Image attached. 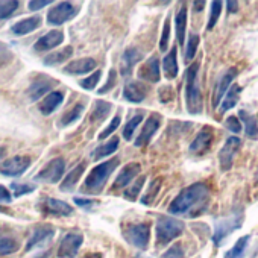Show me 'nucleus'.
I'll use <instances>...</instances> for the list:
<instances>
[{"instance_id":"nucleus-53","label":"nucleus","mask_w":258,"mask_h":258,"mask_svg":"<svg viewBox=\"0 0 258 258\" xmlns=\"http://www.w3.org/2000/svg\"><path fill=\"white\" fill-rule=\"evenodd\" d=\"M47 5H50V0H32V2H29V10L37 11V10H41Z\"/></svg>"},{"instance_id":"nucleus-27","label":"nucleus","mask_w":258,"mask_h":258,"mask_svg":"<svg viewBox=\"0 0 258 258\" xmlns=\"http://www.w3.org/2000/svg\"><path fill=\"white\" fill-rule=\"evenodd\" d=\"M163 70L167 79H175L178 75V61H176V49L173 47L170 53L163 61Z\"/></svg>"},{"instance_id":"nucleus-17","label":"nucleus","mask_w":258,"mask_h":258,"mask_svg":"<svg viewBox=\"0 0 258 258\" xmlns=\"http://www.w3.org/2000/svg\"><path fill=\"white\" fill-rule=\"evenodd\" d=\"M140 164L137 163H131V164H127L121 172L120 175L115 178V182L112 184V190H118V188H124L129 182H131L139 173H140Z\"/></svg>"},{"instance_id":"nucleus-34","label":"nucleus","mask_w":258,"mask_h":258,"mask_svg":"<svg viewBox=\"0 0 258 258\" xmlns=\"http://www.w3.org/2000/svg\"><path fill=\"white\" fill-rule=\"evenodd\" d=\"M19 8L17 0H2L0 2V20L10 19Z\"/></svg>"},{"instance_id":"nucleus-13","label":"nucleus","mask_w":258,"mask_h":258,"mask_svg":"<svg viewBox=\"0 0 258 258\" xmlns=\"http://www.w3.org/2000/svg\"><path fill=\"white\" fill-rule=\"evenodd\" d=\"M56 85V81L53 78H49V76H44V75H40L34 82L32 85L29 87V97L32 100H37L40 99L41 96H44L46 93H49L53 87Z\"/></svg>"},{"instance_id":"nucleus-31","label":"nucleus","mask_w":258,"mask_h":258,"mask_svg":"<svg viewBox=\"0 0 258 258\" xmlns=\"http://www.w3.org/2000/svg\"><path fill=\"white\" fill-rule=\"evenodd\" d=\"M72 55H73V49L69 46V47H64V49L59 50V52L50 53V55L44 59V64H46V66H56V64H61V62H64L66 59H69Z\"/></svg>"},{"instance_id":"nucleus-35","label":"nucleus","mask_w":258,"mask_h":258,"mask_svg":"<svg viewBox=\"0 0 258 258\" xmlns=\"http://www.w3.org/2000/svg\"><path fill=\"white\" fill-rule=\"evenodd\" d=\"M249 235H244V237H241L228 252H226V255H225V258H240L241 255H243V252H244V249H246V246H247V243H249Z\"/></svg>"},{"instance_id":"nucleus-45","label":"nucleus","mask_w":258,"mask_h":258,"mask_svg":"<svg viewBox=\"0 0 258 258\" xmlns=\"http://www.w3.org/2000/svg\"><path fill=\"white\" fill-rule=\"evenodd\" d=\"M118 124H120V115H115L114 118H112V121L108 124V127L105 129L103 133H100V136H99V140H105L106 137H109L115 129L118 127Z\"/></svg>"},{"instance_id":"nucleus-22","label":"nucleus","mask_w":258,"mask_h":258,"mask_svg":"<svg viewBox=\"0 0 258 258\" xmlns=\"http://www.w3.org/2000/svg\"><path fill=\"white\" fill-rule=\"evenodd\" d=\"M40 26H41V19L38 16H35V17H29V19L20 20L19 23H16L13 26V32L16 35H26V34L34 32Z\"/></svg>"},{"instance_id":"nucleus-20","label":"nucleus","mask_w":258,"mask_h":258,"mask_svg":"<svg viewBox=\"0 0 258 258\" xmlns=\"http://www.w3.org/2000/svg\"><path fill=\"white\" fill-rule=\"evenodd\" d=\"M94 69H96V61L93 58H82V59H76L67 64L64 67V72L67 75H84Z\"/></svg>"},{"instance_id":"nucleus-33","label":"nucleus","mask_w":258,"mask_h":258,"mask_svg":"<svg viewBox=\"0 0 258 258\" xmlns=\"http://www.w3.org/2000/svg\"><path fill=\"white\" fill-rule=\"evenodd\" d=\"M109 111H111V103L105 100H99L91 112V121H102L105 117H108Z\"/></svg>"},{"instance_id":"nucleus-21","label":"nucleus","mask_w":258,"mask_h":258,"mask_svg":"<svg viewBox=\"0 0 258 258\" xmlns=\"http://www.w3.org/2000/svg\"><path fill=\"white\" fill-rule=\"evenodd\" d=\"M62 100H64V93L62 91H52L38 103V108L44 115H49L62 103Z\"/></svg>"},{"instance_id":"nucleus-38","label":"nucleus","mask_w":258,"mask_h":258,"mask_svg":"<svg viewBox=\"0 0 258 258\" xmlns=\"http://www.w3.org/2000/svg\"><path fill=\"white\" fill-rule=\"evenodd\" d=\"M160 187H161V179H154L149 185V190L148 193L142 198V204L145 205H151L154 202V199L157 198L158 191H160Z\"/></svg>"},{"instance_id":"nucleus-25","label":"nucleus","mask_w":258,"mask_h":258,"mask_svg":"<svg viewBox=\"0 0 258 258\" xmlns=\"http://www.w3.org/2000/svg\"><path fill=\"white\" fill-rule=\"evenodd\" d=\"M235 70L234 69H231L228 73H225L223 76H222V79L219 81V85H217V90H216V96H214V99H213V105L216 106L219 102H220V99L225 96V93L229 90V85H231V82H232V79L235 78Z\"/></svg>"},{"instance_id":"nucleus-8","label":"nucleus","mask_w":258,"mask_h":258,"mask_svg":"<svg viewBox=\"0 0 258 258\" xmlns=\"http://www.w3.org/2000/svg\"><path fill=\"white\" fill-rule=\"evenodd\" d=\"M84 241V237L81 232H69L64 235V238L61 240V244H59V249H58V256L59 258H73L81 244Z\"/></svg>"},{"instance_id":"nucleus-43","label":"nucleus","mask_w":258,"mask_h":258,"mask_svg":"<svg viewBox=\"0 0 258 258\" xmlns=\"http://www.w3.org/2000/svg\"><path fill=\"white\" fill-rule=\"evenodd\" d=\"M100 76H102V72L97 70V72H94L91 76H88L87 79H82L79 84H81V87L85 88V90H93V88L97 85V82L100 81Z\"/></svg>"},{"instance_id":"nucleus-56","label":"nucleus","mask_w":258,"mask_h":258,"mask_svg":"<svg viewBox=\"0 0 258 258\" xmlns=\"http://www.w3.org/2000/svg\"><path fill=\"white\" fill-rule=\"evenodd\" d=\"M84 258H102V255H100V253H88V255H85Z\"/></svg>"},{"instance_id":"nucleus-15","label":"nucleus","mask_w":258,"mask_h":258,"mask_svg":"<svg viewBox=\"0 0 258 258\" xmlns=\"http://www.w3.org/2000/svg\"><path fill=\"white\" fill-rule=\"evenodd\" d=\"M62 41H64L62 31H50L35 43V50L37 52H47V50L59 46Z\"/></svg>"},{"instance_id":"nucleus-2","label":"nucleus","mask_w":258,"mask_h":258,"mask_svg":"<svg viewBox=\"0 0 258 258\" xmlns=\"http://www.w3.org/2000/svg\"><path fill=\"white\" fill-rule=\"evenodd\" d=\"M117 166H118V158H112L109 161H105L96 166L85 178V182L82 184L81 191H84L85 195H99L102 188L105 187L111 173L117 169Z\"/></svg>"},{"instance_id":"nucleus-55","label":"nucleus","mask_w":258,"mask_h":258,"mask_svg":"<svg viewBox=\"0 0 258 258\" xmlns=\"http://www.w3.org/2000/svg\"><path fill=\"white\" fill-rule=\"evenodd\" d=\"M226 5L229 7V11H231V13L237 11V8H235V7H238V4H235V2H228Z\"/></svg>"},{"instance_id":"nucleus-49","label":"nucleus","mask_w":258,"mask_h":258,"mask_svg":"<svg viewBox=\"0 0 258 258\" xmlns=\"http://www.w3.org/2000/svg\"><path fill=\"white\" fill-rule=\"evenodd\" d=\"M169 32H170V23H169V20H166L164 29H163V38L160 41V50H163V52L167 49V44H169Z\"/></svg>"},{"instance_id":"nucleus-6","label":"nucleus","mask_w":258,"mask_h":258,"mask_svg":"<svg viewBox=\"0 0 258 258\" xmlns=\"http://www.w3.org/2000/svg\"><path fill=\"white\" fill-rule=\"evenodd\" d=\"M79 13V8L75 7L70 2H62L59 5H56L55 8H52L47 14V22L49 25H62L66 22H69L70 19H73L76 14Z\"/></svg>"},{"instance_id":"nucleus-28","label":"nucleus","mask_w":258,"mask_h":258,"mask_svg":"<svg viewBox=\"0 0 258 258\" xmlns=\"http://www.w3.org/2000/svg\"><path fill=\"white\" fill-rule=\"evenodd\" d=\"M175 23H176V37H178V41H179V44L184 46V37H185V28H187V8L185 7H182L179 10V13L176 14Z\"/></svg>"},{"instance_id":"nucleus-59","label":"nucleus","mask_w":258,"mask_h":258,"mask_svg":"<svg viewBox=\"0 0 258 258\" xmlns=\"http://www.w3.org/2000/svg\"><path fill=\"white\" fill-rule=\"evenodd\" d=\"M139 258H143V256H139Z\"/></svg>"},{"instance_id":"nucleus-48","label":"nucleus","mask_w":258,"mask_h":258,"mask_svg":"<svg viewBox=\"0 0 258 258\" xmlns=\"http://www.w3.org/2000/svg\"><path fill=\"white\" fill-rule=\"evenodd\" d=\"M115 82H117V73H115V70H111V72H109V76H108V82L99 90V93H100V94H105L106 91H109V90L115 85Z\"/></svg>"},{"instance_id":"nucleus-37","label":"nucleus","mask_w":258,"mask_h":258,"mask_svg":"<svg viewBox=\"0 0 258 258\" xmlns=\"http://www.w3.org/2000/svg\"><path fill=\"white\" fill-rule=\"evenodd\" d=\"M82 111H84V105H82V103H76L73 108H70V109L62 115V118H61V124L67 126V124L73 123L75 120H78V118L81 117Z\"/></svg>"},{"instance_id":"nucleus-4","label":"nucleus","mask_w":258,"mask_h":258,"mask_svg":"<svg viewBox=\"0 0 258 258\" xmlns=\"http://www.w3.org/2000/svg\"><path fill=\"white\" fill-rule=\"evenodd\" d=\"M184 231V223L173 217L163 216L157 222V244L164 246L170 243L173 238L181 235Z\"/></svg>"},{"instance_id":"nucleus-5","label":"nucleus","mask_w":258,"mask_h":258,"mask_svg":"<svg viewBox=\"0 0 258 258\" xmlns=\"http://www.w3.org/2000/svg\"><path fill=\"white\" fill-rule=\"evenodd\" d=\"M124 240L139 249H146L149 244L151 237V226L149 223H137V225H127L123 229Z\"/></svg>"},{"instance_id":"nucleus-39","label":"nucleus","mask_w":258,"mask_h":258,"mask_svg":"<svg viewBox=\"0 0 258 258\" xmlns=\"http://www.w3.org/2000/svg\"><path fill=\"white\" fill-rule=\"evenodd\" d=\"M19 249V243L10 237H0V255H10Z\"/></svg>"},{"instance_id":"nucleus-18","label":"nucleus","mask_w":258,"mask_h":258,"mask_svg":"<svg viewBox=\"0 0 258 258\" xmlns=\"http://www.w3.org/2000/svg\"><path fill=\"white\" fill-rule=\"evenodd\" d=\"M139 78L143 81H149V82H158L160 81V61L158 58H151L148 59V62H145L140 69H139Z\"/></svg>"},{"instance_id":"nucleus-12","label":"nucleus","mask_w":258,"mask_h":258,"mask_svg":"<svg viewBox=\"0 0 258 258\" xmlns=\"http://www.w3.org/2000/svg\"><path fill=\"white\" fill-rule=\"evenodd\" d=\"M160 124H161V115H158V114H152V115L148 118L146 124L143 126L140 136L137 137V140H136V146L142 148V146L148 145V143L151 142V139L154 137V134L157 133V129L160 127Z\"/></svg>"},{"instance_id":"nucleus-54","label":"nucleus","mask_w":258,"mask_h":258,"mask_svg":"<svg viewBox=\"0 0 258 258\" xmlns=\"http://www.w3.org/2000/svg\"><path fill=\"white\" fill-rule=\"evenodd\" d=\"M76 205L82 207V208H90L91 205H94V201H90V199H81V198H76L75 199Z\"/></svg>"},{"instance_id":"nucleus-44","label":"nucleus","mask_w":258,"mask_h":258,"mask_svg":"<svg viewBox=\"0 0 258 258\" xmlns=\"http://www.w3.org/2000/svg\"><path fill=\"white\" fill-rule=\"evenodd\" d=\"M220 11H222V2H213L211 4V14H210V22H208V29H213L214 25L217 23L219 20V16H220Z\"/></svg>"},{"instance_id":"nucleus-52","label":"nucleus","mask_w":258,"mask_h":258,"mask_svg":"<svg viewBox=\"0 0 258 258\" xmlns=\"http://www.w3.org/2000/svg\"><path fill=\"white\" fill-rule=\"evenodd\" d=\"M173 99V90L170 88V87H164L161 91H160V100L163 102V103H167L169 100H172Z\"/></svg>"},{"instance_id":"nucleus-9","label":"nucleus","mask_w":258,"mask_h":258,"mask_svg":"<svg viewBox=\"0 0 258 258\" xmlns=\"http://www.w3.org/2000/svg\"><path fill=\"white\" fill-rule=\"evenodd\" d=\"M29 166H31L29 157L17 155V157H13L0 164V173L7 175V176H20L22 173H25L28 170Z\"/></svg>"},{"instance_id":"nucleus-24","label":"nucleus","mask_w":258,"mask_h":258,"mask_svg":"<svg viewBox=\"0 0 258 258\" xmlns=\"http://www.w3.org/2000/svg\"><path fill=\"white\" fill-rule=\"evenodd\" d=\"M240 225V220L238 217H232V219H228V220H223L220 222L217 226H216V232H214V241L216 243H220V240L223 237H226L229 232H232L237 226Z\"/></svg>"},{"instance_id":"nucleus-36","label":"nucleus","mask_w":258,"mask_h":258,"mask_svg":"<svg viewBox=\"0 0 258 258\" xmlns=\"http://www.w3.org/2000/svg\"><path fill=\"white\" fill-rule=\"evenodd\" d=\"M142 120H143V114H137L136 117H133L131 120H129V121L124 124V127H123V137H124L126 140H131V139H133V136H134V133H136V129L139 127V124L142 123Z\"/></svg>"},{"instance_id":"nucleus-47","label":"nucleus","mask_w":258,"mask_h":258,"mask_svg":"<svg viewBox=\"0 0 258 258\" xmlns=\"http://www.w3.org/2000/svg\"><path fill=\"white\" fill-rule=\"evenodd\" d=\"M161 258H184V250L181 244H173L169 250H166V253Z\"/></svg>"},{"instance_id":"nucleus-30","label":"nucleus","mask_w":258,"mask_h":258,"mask_svg":"<svg viewBox=\"0 0 258 258\" xmlns=\"http://www.w3.org/2000/svg\"><path fill=\"white\" fill-rule=\"evenodd\" d=\"M240 91H241V88H240L237 84H234V85L229 87V90L226 91V97H225V100H223V103H222V108H220L222 112L231 109V108L237 103L238 96H240Z\"/></svg>"},{"instance_id":"nucleus-42","label":"nucleus","mask_w":258,"mask_h":258,"mask_svg":"<svg viewBox=\"0 0 258 258\" xmlns=\"http://www.w3.org/2000/svg\"><path fill=\"white\" fill-rule=\"evenodd\" d=\"M13 58H14V55L10 50V47L5 43H0V69L8 66L13 61Z\"/></svg>"},{"instance_id":"nucleus-10","label":"nucleus","mask_w":258,"mask_h":258,"mask_svg":"<svg viewBox=\"0 0 258 258\" xmlns=\"http://www.w3.org/2000/svg\"><path fill=\"white\" fill-rule=\"evenodd\" d=\"M38 207L44 214H52V216H70L73 213L72 205L55 198H43Z\"/></svg>"},{"instance_id":"nucleus-40","label":"nucleus","mask_w":258,"mask_h":258,"mask_svg":"<svg viewBox=\"0 0 258 258\" xmlns=\"http://www.w3.org/2000/svg\"><path fill=\"white\" fill-rule=\"evenodd\" d=\"M198 46H199V37L196 34H191L188 38V43H187V50H185V59L187 61H191L195 58Z\"/></svg>"},{"instance_id":"nucleus-26","label":"nucleus","mask_w":258,"mask_h":258,"mask_svg":"<svg viewBox=\"0 0 258 258\" xmlns=\"http://www.w3.org/2000/svg\"><path fill=\"white\" fill-rule=\"evenodd\" d=\"M84 170H85V164H84V163H81L78 167H75V169L62 179V182H61V190H62V191H72V190L75 188V185L78 184L79 178L82 176Z\"/></svg>"},{"instance_id":"nucleus-14","label":"nucleus","mask_w":258,"mask_h":258,"mask_svg":"<svg viewBox=\"0 0 258 258\" xmlns=\"http://www.w3.org/2000/svg\"><path fill=\"white\" fill-rule=\"evenodd\" d=\"M53 234H55V229L50 225H41V226L35 228L31 238H29V241H28V244H26V250H31L34 247L46 244L49 240H52Z\"/></svg>"},{"instance_id":"nucleus-1","label":"nucleus","mask_w":258,"mask_h":258,"mask_svg":"<svg viewBox=\"0 0 258 258\" xmlns=\"http://www.w3.org/2000/svg\"><path fill=\"white\" fill-rule=\"evenodd\" d=\"M208 199H210L208 187L202 182H196L187 187L185 190H182L173 199V202L169 207V211L172 214L195 217L205 210V207L208 205Z\"/></svg>"},{"instance_id":"nucleus-19","label":"nucleus","mask_w":258,"mask_h":258,"mask_svg":"<svg viewBox=\"0 0 258 258\" xmlns=\"http://www.w3.org/2000/svg\"><path fill=\"white\" fill-rule=\"evenodd\" d=\"M211 142H213V131L210 127H204L202 131L196 136L195 142L190 145V152L201 155L210 148Z\"/></svg>"},{"instance_id":"nucleus-7","label":"nucleus","mask_w":258,"mask_h":258,"mask_svg":"<svg viewBox=\"0 0 258 258\" xmlns=\"http://www.w3.org/2000/svg\"><path fill=\"white\" fill-rule=\"evenodd\" d=\"M66 169V163L62 158H53L50 163L46 164V167L35 176L37 181L44 182V184H55L62 178Z\"/></svg>"},{"instance_id":"nucleus-29","label":"nucleus","mask_w":258,"mask_h":258,"mask_svg":"<svg viewBox=\"0 0 258 258\" xmlns=\"http://www.w3.org/2000/svg\"><path fill=\"white\" fill-rule=\"evenodd\" d=\"M238 115L246 123V136L250 137V139H258V123H256V118L253 115L247 114L246 111H240Z\"/></svg>"},{"instance_id":"nucleus-46","label":"nucleus","mask_w":258,"mask_h":258,"mask_svg":"<svg viewBox=\"0 0 258 258\" xmlns=\"http://www.w3.org/2000/svg\"><path fill=\"white\" fill-rule=\"evenodd\" d=\"M11 188L14 190V196H23V195L32 193L35 190V187L29 185V184H13Z\"/></svg>"},{"instance_id":"nucleus-51","label":"nucleus","mask_w":258,"mask_h":258,"mask_svg":"<svg viewBox=\"0 0 258 258\" xmlns=\"http://www.w3.org/2000/svg\"><path fill=\"white\" fill-rule=\"evenodd\" d=\"M10 202H11V195H10L8 188L0 185V210H2V205L10 204Z\"/></svg>"},{"instance_id":"nucleus-3","label":"nucleus","mask_w":258,"mask_h":258,"mask_svg":"<svg viewBox=\"0 0 258 258\" xmlns=\"http://www.w3.org/2000/svg\"><path fill=\"white\" fill-rule=\"evenodd\" d=\"M199 64H193L187 70V85H185V99L187 109L191 114H199L202 111V94L198 82Z\"/></svg>"},{"instance_id":"nucleus-50","label":"nucleus","mask_w":258,"mask_h":258,"mask_svg":"<svg viewBox=\"0 0 258 258\" xmlns=\"http://www.w3.org/2000/svg\"><path fill=\"white\" fill-rule=\"evenodd\" d=\"M225 124H226V127L229 129V131H232V133H240L241 131V124H240V120L237 117H229Z\"/></svg>"},{"instance_id":"nucleus-11","label":"nucleus","mask_w":258,"mask_h":258,"mask_svg":"<svg viewBox=\"0 0 258 258\" xmlns=\"http://www.w3.org/2000/svg\"><path fill=\"white\" fill-rule=\"evenodd\" d=\"M240 146H241V142H240L238 137H229L226 140V143L223 145V148H222V151L219 154V160H220L222 170H228L232 166L234 157L238 152Z\"/></svg>"},{"instance_id":"nucleus-57","label":"nucleus","mask_w":258,"mask_h":258,"mask_svg":"<svg viewBox=\"0 0 258 258\" xmlns=\"http://www.w3.org/2000/svg\"><path fill=\"white\" fill-rule=\"evenodd\" d=\"M5 152H7V149H5L4 146H0V158H2V157L5 155Z\"/></svg>"},{"instance_id":"nucleus-16","label":"nucleus","mask_w":258,"mask_h":258,"mask_svg":"<svg viewBox=\"0 0 258 258\" xmlns=\"http://www.w3.org/2000/svg\"><path fill=\"white\" fill-rule=\"evenodd\" d=\"M148 94V88L143 82L140 81H134V82H127L123 91V96L129 100V102H134V103H140L142 100H145Z\"/></svg>"},{"instance_id":"nucleus-41","label":"nucleus","mask_w":258,"mask_h":258,"mask_svg":"<svg viewBox=\"0 0 258 258\" xmlns=\"http://www.w3.org/2000/svg\"><path fill=\"white\" fill-rule=\"evenodd\" d=\"M143 184H145V176H140L137 179V182L131 188L124 191V198L129 199V201H136L137 196H139V193H140V190H142V187H143Z\"/></svg>"},{"instance_id":"nucleus-58","label":"nucleus","mask_w":258,"mask_h":258,"mask_svg":"<svg viewBox=\"0 0 258 258\" xmlns=\"http://www.w3.org/2000/svg\"><path fill=\"white\" fill-rule=\"evenodd\" d=\"M195 7H204V2H198L195 4ZM198 11H201V8H198Z\"/></svg>"},{"instance_id":"nucleus-32","label":"nucleus","mask_w":258,"mask_h":258,"mask_svg":"<svg viewBox=\"0 0 258 258\" xmlns=\"http://www.w3.org/2000/svg\"><path fill=\"white\" fill-rule=\"evenodd\" d=\"M118 148V139L112 137L108 143H105L103 146H99L94 152H93V158L94 160H100L103 157L111 155L112 152H115V149Z\"/></svg>"},{"instance_id":"nucleus-23","label":"nucleus","mask_w":258,"mask_h":258,"mask_svg":"<svg viewBox=\"0 0 258 258\" xmlns=\"http://www.w3.org/2000/svg\"><path fill=\"white\" fill-rule=\"evenodd\" d=\"M142 59V53L140 50L131 47V49H127L124 53H123V58H121V72L123 75H129L133 72V67Z\"/></svg>"}]
</instances>
